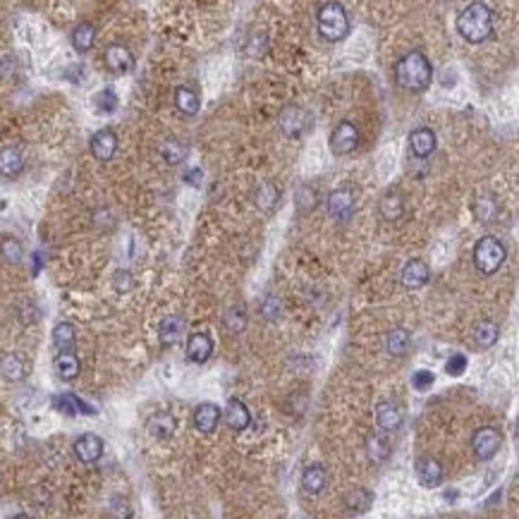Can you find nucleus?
<instances>
[{
    "mask_svg": "<svg viewBox=\"0 0 519 519\" xmlns=\"http://www.w3.org/2000/svg\"><path fill=\"white\" fill-rule=\"evenodd\" d=\"M433 79L431 60L421 50H411L395 62V81L404 91H426Z\"/></svg>",
    "mask_w": 519,
    "mask_h": 519,
    "instance_id": "1",
    "label": "nucleus"
},
{
    "mask_svg": "<svg viewBox=\"0 0 519 519\" xmlns=\"http://www.w3.org/2000/svg\"><path fill=\"white\" fill-rule=\"evenodd\" d=\"M457 31L467 43H484L493 34V10L486 3H469L457 15Z\"/></svg>",
    "mask_w": 519,
    "mask_h": 519,
    "instance_id": "2",
    "label": "nucleus"
},
{
    "mask_svg": "<svg viewBox=\"0 0 519 519\" xmlns=\"http://www.w3.org/2000/svg\"><path fill=\"white\" fill-rule=\"evenodd\" d=\"M316 24H319V34L331 43L345 41L347 34H350V17H347V10L338 0H328V3L321 5L319 15H316Z\"/></svg>",
    "mask_w": 519,
    "mask_h": 519,
    "instance_id": "3",
    "label": "nucleus"
},
{
    "mask_svg": "<svg viewBox=\"0 0 519 519\" xmlns=\"http://www.w3.org/2000/svg\"><path fill=\"white\" fill-rule=\"evenodd\" d=\"M505 258H508V251H505L503 242L493 235L481 237L477 246H474V266L481 270L484 275H493L503 268Z\"/></svg>",
    "mask_w": 519,
    "mask_h": 519,
    "instance_id": "4",
    "label": "nucleus"
},
{
    "mask_svg": "<svg viewBox=\"0 0 519 519\" xmlns=\"http://www.w3.org/2000/svg\"><path fill=\"white\" fill-rule=\"evenodd\" d=\"M503 447V433L493 426H481L472 435V450L479 460L489 462L498 455V450Z\"/></svg>",
    "mask_w": 519,
    "mask_h": 519,
    "instance_id": "5",
    "label": "nucleus"
},
{
    "mask_svg": "<svg viewBox=\"0 0 519 519\" xmlns=\"http://www.w3.org/2000/svg\"><path fill=\"white\" fill-rule=\"evenodd\" d=\"M357 144H359L357 125L350 122V120H343L331 135V151L335 156H347L357 149Z\"/></svg>",
    "mask_w": 519,
    "mask_h": 519,
    "instance_id": "6",
    "label": "nucleus"
},
{
    "mask_svg": "<svg viewBox=\"0 0 519 519\" xmlns=\"http://www.w3.org/2000/svg\"><path fill=\"white\" fill-rule=\"evenodd\" d=\"M278 125H280V130H283L285 137L300 139L304 132L309 130V115H307V110L300 108V105H287V108L280 110Z\"/></svg>",
    "mask_w": 519,
    "mask_h": 519,
    "instance_id": "7",
    "label": "nucleus"
},
{
    "mask_svg": "<svg viewBox=\"0 0 519 519\" xmlns=\"http://www.w3.org/2000/svg\"><path fill=\"white\" fill-rule=\"evenodd\" d=\"M89 149H91V156L101 163H108L118 151V135L110 127L98 130L96 135L91 137L89 142Z\"/></svg>",
    "mask_w": 519,
    "mask_h": 519,
    "instance_id": "8",
    "label": "nucleus"
},
{
    "mask_svg": "<svg viewBox=\"0 0 519 519\" xmlns=\"http://www.w3.org/2000/svg\"><path fill=\"white\" fill-rule=\"evenodd\" d=\"M103 60H105V67L115 74H127L132 72V67H135V55H132V50L127 46H122V43H110L103 53Z\"/></svg>",
    "mask_w": 519,
    "mask_h": 519,
    "instance_id": "9",
    "label": "nucleus"
},
{
    "mask_svg": "<svg viewBox=\"0 0 519 519\" xmlns=\"http://www.w3.org/2000/svg\"><path fill=\"white\" fill-rule=\"evenodd\" d=\"M400 280H402L404 287L419 290L428 280H431V268H428V263L421 261V258H411V261L404 263V268L400 273Z\"/></svg>",
    "mask_w": 519,
    "mask_h": 519,
    "instance_id": "10",
    "label": "nucleus"
},
{
    "mask_svg": "<svg viewBox=\"0 0 519 519\" xmlns=\"http://www.w3.org/2000/svg\"><path fill=\"white\" fill-rule=\"evenodd\" d=\"M328 213H331L335 220H340V223L350 220L354 213L352 189H335V192L328 196Z\"/></svg>",
    "mask_w": 519,
    "mask_h": 519,
    "instance_id": "11",
    "label": "nucleus"
},
{
    "mask_svg": "<svg viewBox=\"0 0 519 519\" xmlns=\"http://www.w3.org/2000/svg\"><path fill=\"white\" fill-rule=\"evenodd\" d=\"M103 447H105L103 438H98V435H93V433H84L74 440V455H77V460L84 462V464L98 462L101 455H103Z\"/></svg>",
    "mask_w": 519,
    "mask_h": 519,
    "instance_id": "12",
    "label": "nucleus"
},
{
    "mask_svg": "<svg viewBox=\"0 0 519 519\" xmlns=\"http://www.w3.org/2000/svg\"><path fill=\"white\" fill-rule=\"evenodd\" d=\"M194 428L199 433H213L220 421V407L213 402H201L199 407L194 409Z\"/></svg>",
    "mask_w": 519,
    "mask_h": 519,
    "instance_id": "13",
    "label": "nucleus"
},
{
    "mask_svg": "<svg viewBox=\"0 0 519 519\" xmlns=\"http://www.w3.org/2000/svg\"><path fill=\"white\" fill-rule=\"evenodd\" d=\"M213 354V340L206 333H192L187 340V359L194 364H204Z\"/></svg>",
    "mask_w": 519,
    "mask_h": 519,
    "instance_id": "14",
    "label": "nucleus"
},
{
    "mask_svg": "<svg viewBox=\"0 0 519 519\" xmlns=\"http://www.w3.org/2000/svg\"><path fill=\"white\" fill-rule=\"evenodd\" d=\"M409 151L416 158H428L435 151V132L431 127H416L409 135Z\"/></svg>",
    "mask_w": 519,
    "mask_h": 519,
    "instance_id": "15",
    "label": "nucleus"
},
{
    "mask_svg": "<svg viewBox=\"0 0 519 519\" xmlns=\"http://www.w3.org/2000/svg\"><path fill=\"white\" fill-rule=\"evenodd\" d=\"M376 421H378V426H381L383 431L395 433L397 428L402 426V411H400V407H397L395 402L383 400V402L376 404Z\"/></svg>",
    "mask_w": 519,
    "mask_h": 519,
    "instance_id": "16",
    "label": "nucleus"
},
{
    "mask_svg": "<svg viewBox=\"0 0 519 519\" xmlns=\"http://www.w3.org/2000/svg\"><path fill=\"white\" fill-rule=\"evenodd\" d=\"M147 431L154 435L156 440H168V438H173V433L177 431V421L173 414H168V411H158V414L149 416Z\"/></svg>",
    "mask_w": 519,
    "mask_h": 519,
    "instance_id": "17",
    "label": "nucleus"
},
{
    "mask_svg": "<svg viewBox=\"0 0 519 519\" xmlns=\"http://www.w3.org/2000/svg\"><path fill=\"white\" fill-rule=\"evenodd\" d=\"M416 479L426 489H435L443 481V464L433 457H421L416 462Z\"/></svg>",
    "mask_w": 519,
    "mask_h": 519,
    "instance_id": "18",
    "label": "nucleus"
},
{
    "mask_svg": "<svg viewBox=\"0 0 519 519\" xmlns=\"http://www.w3.org/2000/svg\"><path fill=\"white\" fill-rule=\"evenodd\" d=\"M158 335H161V345L163 347H173L182 340L185 335V319L182 316H166L161 321V328H158Z\"/></svg>",
    "mask_w": 519,
    "mask_h": 519,
    "instance_id": "19",
    "label": "nucleus"
},
{
    "mask_svg": "<svg viewBox=\"0 0 519 519\" xmlns=\"http://www.w3.org/2000/svg\"><path fill=\"white\" fill-rule=\"evenodd\" d=\"M225 421L232 431H246L251 423V411L246 409V404L242 400H230L225 409Z\"/></svg>",
    "mask_w": 519,
    "mask_h": 519,
    "instance_id": "20",
    "label": "nucleus"
},
{
    "mask_svg": "<svg viewBox=\"0 0 519 519\" xmlns=\"http://www.w3.org/2000/svg\"><path fill=\"white\" fill-rule=\"evenodd\" d=\"M22 170H24V156L20 149H15V147L0 149V175L17 177Z\"/></svg>",
    "mask_w": 519,
    "mask_h": 519,
    "instance_id": "21",
    "label": "nucleus"
},
{
    "mask_svg": "<svg viewBox=\"0 0 519 519\" xmlns=\"http://www.w3.org/2000/svg\"><path fill=\"white\" fill-rule=\"evenodd\" d=\"M69 41H72V48L77 50V53H89V50L93 48V43H96V27H93L91 22L77 24L72 36H69Z\"/></svg>",
    "mask_w": 519,
    "mask_h": 519,
    "instance_id": "22",
    "label": "nucleus"
},
{
    "mask_svg": "<svg viewBox=\"0 0 519 519\" xmlns=\"http://www.w3.org/2000/svg\"><path fill=\"white\" fill-rule=\"evenodd\" d=\"M53 369H55V373H58V378H62V381H74V378L79 376V371H81V364H79V359H77V354H74V352H60L58 357H55V362H53Z\"/></svg>",
    "mask_w": 519,
    "mask_h": 519,
    "instance_id": "23",
    "label": "nucleus"
},
{
    "mask_svg": "<svg viewBox=\"0 0 519 519\" xmlns=\"http://www.w3.org/2000/svg\"><path fill=\"white\" fill-rule=\"evenodd\" d=\"M411 347V333L407 328H392V331L385 335V350L392 357H404Z\"/></svg>",
    "mask_w": 519,
    "mask_h": 519,
    "instance_id": "24",
    "label": "nucleus"
},
{
    "mask_svg": "<svg viewBox=\"0 0 519 519\" xmlns=\"http://www.w3.org/2000/svg\"><path fill=\"white\" fill-rule=\"evenodd\" d=\"M498 338H500V331H498V326L493 324V321H479V324L474 326V331H472L474 345L481 347V350H489V347H493L498 343Z\"/></svg>",
    "mask_w": 519,
    "mask_h": 519,
    "instance_id": "25",
    "label": "nucleus"
},
{
    "mask_svg": "<svg viewBox=\"0 0 519 519\" xmlns=\"http://www.w3.org/2000/svg\"><path fill=\"white\" fill-rule=\"evenodd\" d=\"M53 407L58 411H62V414H69V416H74V414H96L93 407H89L84 400H79L77 395H69V392L53 397Z\"/></svg>",
    "mask_w": 519,
    "mask_h": 519,
    "instance_id": "26",
    "label": "nucleus"
},
{
    "mask_svg": "<svg viewBox=\"0 0 519 519\" xmlns=\"http://www.w3.org/2000/svg\"><path fill=\"white\" fill-rule=\"evenodd\" d=\"M278 201H280V189H278L273 182H261L256 189H254V204L256 208H261V211H273L278 206Z\"/></svg>",
    "mask_w": 519,
    "mask_h": 519,
    "instance_id": "27",
    "label": "nucleus"
},
{
    "mask_svg": "<svg viewBox=\"0 0 519 519\" xmlns=\"http://www.w3.org/2000/svg\"><path fill=\"white\" fill-rule=\"evenodd\" d=\"M302 489L307 496H319L321 491L326 489V472H324V467H319V464H312V467H307L302 474Z\"/></svg>",
    "mask_w": 519,
    "mask_h": 519,
    "instance_id": "28",
    "label": "nucleus"
},
{
    "mask_svg": "<svg viewBox=\"0 0 519 519\" xmlns=\"http://www.w3.org/2000/svg\"><path fill=\"white\" fill-rule=\"evenodd\" d=\"M0 373H3L5 381L20 383L24 381V376H27V364H24V359L20 354H8V357L0 362Z\"/></svg>",
    "mask_w": 519,
    "mask_h": 519,
    "instance_id": "29",
    "label": "nucleus"
},
{
    "mask_svg": "<svg viewBox=\"0 0 519 519\" xmlns=\"http://www.w3.org/2000/svg\"><path fill=\"white\" fill-rule=\"evenodd\" d=\"M378 211H381L383 220H390V223L400 220L404 216V201H402V196L397 194V192L383 194L381 204H378Z\"/></svg>",
    "mask_w": 519,
    "mask_h": 519,
    "instance_id": "30",
    "label": "nucleus"
},
{
    "mask_svg": "<svg viewBox=\"0 0 519 519\" xmlns=\"http://www.w3.org/2000/svg\"><path fill=\"white\" fill-rule=\"evenodd\" d=\"M201 101L196 96V91H192L189 86H177L175 89V108L182 113V115H196L199 113Z\"/></svg>",
    "mask_w": 519,
    "mask_h": 519,
    "instance_id": "31",
    "label": "nucleus"
},
{
    "mask_svg": "<svg viewBox=\"0 0 519 519\" xmlns=\"http://www.w3.org/2000/svg\"><path fill=\"white\" fill-rule=\"evenodd\" d=\"M53 345L58 347V352H74V345H77V333H74L72 324H58L53 328Z\"/></svg>",
    "mask_w": 519,
    "mask_h": 519,
    "instance_id": "32",
    "label": "nucleus"
},
{
    "mask_svg": "<svg viewBox=\"0 0 519 519\" xmlns=\"http://www.w3.org/2000/svg\"><path fill=\"white\" fill-rule=\"evenodd\" d=\"M295 206L300 216H307L312 213L316 206H319V189H314L312 185H302L295 194Z\"/></svg>",
    "mask_w": 519,
    "mask_h": 519,
    "instance_id": "33",
    "label": "nucleus"
},
{
    "mask_svg": "<svg viewBox=\"0 0 519 519\" xmlns=\"http://www.w3.org/2000/svg\"><path fill=\"white\" fill-rule=\"evenodd\" d=\"M472 211H474V216H477L479 223H493L500 213V206L493 196H479V199L474 201Z\"/></svg>",
    "mask_w": 519,
    "mask_h": 519,
    "instance_id": "34",
    "label": "nucleus"
},
{
    "mask_svg": "<svg viewBox=\"0 0 519 519\" xmlns=\"http://www.w3.org/2000/svg\"><path fill=\"white\" fill-rule=\"evenodd\" d=\"M158 154H161V158L168 163V166H180L187 156V149H185V144L177 142V139H166V142L161 144V149H158Z\"/></svg>",
    "mask_w": 519,
    "mask_h": 519,
    "instance_id": "35",
    "label": "nucleus"
},
{
    "mask_svg": "<svg viewBox=\"0 0 519 519\" xmlns=\"http://www.w3.org/2000/svg\"><path fill=\"white\" fill-rule=\"evenodd\" d=\"M373 503V493L369 489H352L345 496V508L350 512H366Z\"/></svg>",
    "mask_w": 519,
    "mask_h": 519,
    "instance_id": "36",
    "label": "nucleus"
},
{
    "mask_svg": "<svg viewBox=\"0 0 519 519\" xmlns=\"http://www.w3.org/2000/svg\"><path fill=\"white\" fill-rule=\"evenodd\" d=\"M366 452H369V460L376 462V464H381V462L388 460L390 455V443L383 438V435L373 433L366 438Z\"/></svg>",
    "mask_w": 519,
    "mask_h": 519,
    "instance_id": "37",
    "label": "nucleus"
},
{
    "mask_svg": "<svg viewBox=\"0 0 519 519\" xmlns=\"http://www.w3.org/2000/svg\"><path fill=\"white\" fill-rule=\"evenodd\" d=\"M225 326L230 328V333H242L246 328V312L239 304H232L225 312Z\"/></svg>",
    "mask_w": 519,
    "mask_h": 519,
    "instance_id": "38",
    "label": "nucleus"
},
{
    "mask_svg": "<svg viewBox=\"0 0 519 519\" xmlns=\"http://www.w3.org/2000/svg\"><path fill=\"white\" fill-rule=\"evenodd\" d=\"M258 314L263 316V321H268V324H275V321L280 319V314H283L280 300H278V297H273V295H268L261 304H258Z\"/></svg>",
    "mask_w": 519,
    "mask_h": 519,
    "instance_id": "39",
    "label": "nucleus"
},
{
    "mask_svg": "<svg viewBox=\"0 0 519 519\" xmlns=\"http://www.w3.org/2000/svg\"><path fill=\"white\" fill-rule=\"evenodd\" d=\"M93 103H96V108L101 113H113L118 108V93H115V89H110V86H105V89H101V91L93 96Z\"/></svg>",
    "mask_w": 519,
    "mask_h": 519,
    "instance_id": "40",
    "label": "nucleus"
},
{
    "mask_svg": "<svg viewBox=\"0 0 519 519\" xmlns=\"http://www.w3.org/2000/svg\"><path fill=\"white\" fill-rule=\"evenodd\" d=\"M113 287H115L118 292H132V290H135V275L125 268L115 270V275H113Z\"/></svg>",
    "mask_w": 519,
    "mask_h": 519,
    "instance_id": "41",
    "label": "nucleus"
},
{
    "mask_svg": "<svg viewBox=\"0 0 519 519\" xmlns=\"http://www.w3.org/2000/svg\"><path fill=\"white\" fill-rule=\"evenodd\" d=\"M435 381V376L431 371H426V369H419L411 376V388L414 390H419V392H426V390H431V385Z\"/></svg>",
    "mask_w": 519,
    "mask_h": 519,
    "instance_id": "42",
    "label": "nucleus"
},
{
    "mask_svg": "<svg viewBox=\"0 0 519 519\" xmlns=\"http://www.w3.org/2000/svg\"><path fill=\"white\" fill-rule=\"evenodd\" d=\"M467 366H469V362H467V357H464V354H450V359H447V362H445V371L447 373H450V376H455V378H457V376H462V373H464L467 371Z\"/></svg>",
    "mask_w": 519,
    "mask_h": 519,
    "instance_id": "43",
    "label": "nucleus"
},
{
    "mask_svg": "<svg viewBox=\"0 0 519 519\" xmlns=\"http://www.w3.org/2000/svg\"><path fill=\"white\" fill-rule=\"evenodd\" d=\"M0 251H3V256L8 258V261H12V263H17L22 258V244L17 242V239H12V237L5 239L3 246H0Z\"/></svg>",
    "mask_w": 519,
    "mask_h": 519,
    "instance_id": "44",
    "label": "nucleus"
},
{
    "mask_svg": "<svg viewBox=\"0 0 519 519\" xmlns=\"http://www.w3.org/2000/svg\"><path fill=\"white\" fill-rule=\"evenodd\" d=\"M185 180L189 182L192 187H199L201 180H204V173H201V168H189L185 173Z\"/></svg>",
    "mask_w": 519,
    "mask_h": 519,
    "instance_id": "45",
    "label": "nucleus"
}]
</instances>
